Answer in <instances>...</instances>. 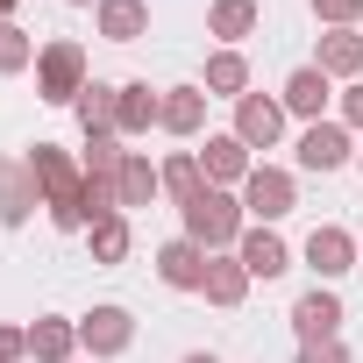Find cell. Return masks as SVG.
<instances>
[{
  "mask_svg": "<svg viewBox=\"0 0 363 363\" xmlns=\"http://www.w3.org/2000/svg\"><path fill=\"white\" fill-rule=\"evenodd\" d=\"M342 121H349V128H363V86H349V100H342Z\"/></svg>",
  "mask_w": 363,
  "mask_h": 363,
  "instance_id": "cell-31",
  "label": "cell"
},
{
  "mask_svg": "<svg viewBox=\"0 0 363 363\" xmlns=\"http://www.w3.org/2000/svg\"><path fill=\"white\" fill-rule=\"evenodd\" d=\"M320 72H363V36L356 29H335V36H320Z\"/></svg>",
  "mask_w": 363,
  "mask_h": 363,
  "instance_id": "cell-22",
  "label": "cell"
},
{
  "mask_svg": "<svg viewBox=\"0 0 363 363\" xmlns=\"http://www.w3.org/2000/svg\"><path fill=\"white\" fill-rule=\"evenodd\" d=\"M86 86H93V79H86V50H79L72 36H57V43H50V50L36 57V93L65 107V100H79Z\"/></svg>",
  "mask_w": 363,
  "mask_h": 363,
  "instance_id": "cell-2",
  "label": "cell"
},
{
  "mask_svg": "<svg viewBox=\"0 0 363 363\" xmlns=\"http://www.w3.org/2000/svg\"><path fill=\"white\" fill-rule=\"evenodd\" d=\"M306 264H313L320 278H342V271L356 264V242H349V228H313V235H306Z\"/></svg>",
  "mask_w": 363,
  "mask_h": 363,
  "instance_id": "cell-12",
  "label": "cell"
},
{
  "mask_svg": "<svg viewBox=\"0 0 363 363\" xmlns=\"http://www.w3.org/2000/svg\"><path fill=\"white\" fill-rule=\"evenodd\" d=\"M285 107L306 114V121H320V107H328V72H320V65L292 72V79H285Z\"/></svg>",
  "mask_w": 363,
  "mask_h": 363,
  "instance_id": "cell-16",
  "label": "cell"
},
{
  "mask_svg": "<svg viewBox=\"0 0 363 363\" xmlns=\"http://www.w3.org/2000/svg\"><path fill=\"white\" fill-rule=\"evenodd\" d=\"M235 250H242V271H250V278H278V271L292 264V257H285V242H278L271 228H242V242H235Z\"/></svg>",
  "mask_w": 363,
  "mask_h": 363,
  "instance_id": "cell-14",
  "label": "cell"
},
{
  "mask_svg": "<svg viewBox=\"0 0 363 363\" xmlns=\"http://www.w3.org/2000/svg\"><path fill=\"white\" fill-rule=\"evenodd\" d=\"M186 235L200 242V250H221V242H242V207L228 200V193H200V200H186Z\"/></svg>",
  "mask_w": 363,
  "mask_h": 363,
  "instance_id": "cell-3",
  "label": "cell"
},
{
  "mask_svg": "<svg viewBox=\"0 0 363 363\" xmlns=\"http://www.w3.org/2000/svg\"><path fill=\"white\" fill-rule=\"evenodd\" d=\"M29 171H36V186H43V207H50V221H57L65 235L93 228V214H86V178L72 171V157H65L57 143H36V150H29Z\"/></svg>",
  "mask_w": 363,
  "mask_h": 363,
  "instance_id": "cell-1",
  "label": "cell"
},
{
  "mask_svg": "<svg viewBox=\"0 0 363 363\" xmlns=\"http://www.w3.org/2000/svg\"><path fill=\"white\" fill-rule=\"evenodd\" d=\"M15 356H29V335L22 328H0V363H15Z\"/></svg>",
  "mask_w": 363,
  "mask_h": 363,
  "instance_id": "cell-30",
  "label": "cell"
},
{
  "mask_svg": "<svg viewBox=\"0 0 363 363\" xmlns=\"http://www.w3.org/2000/svg\"><path fill=\"white\" fill-rule=\"evenodd\" d=\"M79 342H86L93 356H121V349L135 342V320H128V306H93V313L79 320Z\"/></svg>",
  "mask_w": 363,
  "mask_h": 363,
  "instance_id": "cell-6",
  "label": "cell"
},
{
  "mask_svg": "<svg viewBox=\"0 0 363 363\" xmlns=\"http://www.w3.org/2000/svg\"><path fill=\"white\" fill-rule=\"evenodd\" d=\"M164 193H171L178 207L200 200V193H207V186H200V157H171V164H164Z\"/></svg>",
  "mask_w": 363,
  "mask_h": 363,
  "instance_id": "cell-24",
  "label": "cell"
},
{
  "mask_svg": "<svg viewBox=\"0 0 363 363\" xmlns=\"http://www.w3.org/2000/svg\"><path fill=\"white\" fill-rule=\"evenodd\" d=\"M299 363H349V349H342V342H306Z\"/></svg>",
  "mask_w": 363,
  "mask_h": 363,
  "instance_id": "cell-29",
  "label": "cell"
},
{
  "mask_svg": "<svg viewBox=\"0 0 363 363\" xmlns=\"http://www.w3.org/2000/svg\"><path fill=\"white\" fill-rule=\"evenodd\" d=\"M121 257H128V221L121 214L93 221V264H121Z\"/></svg>",
  "mask_w": 363,
  "mask_h": 363,
  "instance_id": "cell-25",
  "label": "cell"
},
{
  "mask_svg": "<svg viewBox=\"0 0 363 363\" xmlns=\"http://www.w3.org/2000/svg\"><path fill=\"white\" fill-rule=\"evenodd\" d=\"M342 157H349V128H342V121H313V128L299 135V164H306V171H335Z\"/></svg>",
  "mask_w": 363,
  "mask_h": 363,
  "instance_id": "cell-9",
  "label": "cell"
},
{
  "mask_svg": "<svg viewBox=\"0 0 363 363\" xmlns=\"http://www.w3.org/2000/svg\"><path fill=\"white\" fill-rule=\"evenodd\" d=\"M356 164H363V157H356Z\"/></svg>",
  "mask_w": 363,
  "mask_h": 363,
  "instance_id": "cell-35",
  "label": "cell"
},
{
  "mask_svg": "<svg viewBox=\"0 0 363 363\" xmlns=\"http://www.w3.org/2000/svg\"><path fill=\"white\" fill-rule=\"evenodd\" d=\"M79 121H86V135H121V86H86L79 93Z\"/></svg>",
  "mask_w": 363,
  "mask_h": 363,
  "instance_id": "cell-11",
  "label": "cell"
},
{
  "mask_svg": "<svg viewBox=\"0 0 363 363\" xmlns=\"http://www.w3.org/2000/svg\"><path fill=\"white\" fill-rule=\"evenodd\" d=\"M36 207H43V186H36L29 157H0V221H8V228H22Z\"/></svg>",
  "mask_w": 363,
  "mask_h": 363,
  "instance_id": "cell-4",
  "label": "cell"
},
{
  "mask_svg": "<svg viewBox=\"0 0 363 363\" xmlns=\"http://www.w3.org/2000/svg\"><path fill=\"white\" fill-rule=\"evenodd\" d=\"M72 8H86V0H72Z\"/></svg>",
  "mask_w": 363,
  "mask_h": 363,
  "instance_id": "cell-34",
  "label": "cell"
},
{
  "mask_svg": "<svg viewBox=\"0 0 363 363\" xmlns=\"http://www.w3.org/2000/svg\"><path fill=\"white\" fill-rule=\"evenodd\" d=\"M242 292H250L242 257H207V299L214 306H242Z\"/></svg>",
  "mask_w": 363,
  "mask_h": 363,
  "instance_id": "cell-17",
  "label": "cell"
},
{
  "mask_svg": "<svg viewBox=\"0 0 363 363\" xmlns=\"http://www.w3.org/2000/svg\"><path fill=\"white\" fill-rule=\"evenodd\" d=\"M72 342H79V328H65V320H36L29 328V356L36 363H72Z\"/></svg>",
  "mask_w": 363,
  "mask_h": 363,
  "instance_id": "cell-19",
  "label": "cell"
},
{
  "mask_svg": "<svg viewBox=\"0 0 363 363\" xmlns=\"http://www.w3.org/2000/svg\"><path fill=\"white\" fill-rule=\"evenodd\" d=\"M292 328H299V342H335V328H342V299H335V292H306V299L292 306Z\"/></svg>",
  "mask_w": 363,
  "mask_h": 363,
  "instance_id": "cell-10",
  "label": "cell"
},
{
  "mask_svg": "<svg viewBox=\"0 0 363 363\" xmlns=\"http://www.w3.org/2000/svg\"><path fill=\"white\" fill-rule=\"evenodd\" d=\"M278 128H285V107H278V100H257V93L235 100V135H242L250 150H271Z\"/></svg>",
  "mask_w": 363,
  "mask_h": 363,
  "instance_id": "cell-8",
  "label": "cell"
},
{
  "mask_svg": "<svg viewBox=\"0 0 363 363\" xmlns=\"http://www.w3.org/2000/svg\"><path fill=\"white\" fill-rule=\"evenodd\" d=\"M207 29H214V36H250V29H257V0H214Z\"/></svg>",
  "mask_w": 363,
  "mask_h": 363,
  "instance_id": "cell-23",
  "label": "cell"
},
{
  "mask_svg": "<svg viewBox=\"0 0 363 363\" xmlns=\"http://www.w3.org/2000/svg\"><path fill=\"white\" fill-rule=\"evenodd\" d=\"M186 363H221V356H207V349H200V356H186Z\"/></svg>",
  "mask_w": 363,
  "mask_h": 363,
  "instance_id": "cell-32",
  "label": "cell"
},
{
  "mask_svg": "<svg viewBox=\"0 0 363 363\" xmlns=\"http://www.w3.org/2000/svg\"><path fill=\"white\" fill-rule=\"evenodd\" d=\"M242 207H250L257 221H278V214H292V178H285V171H271V164H257V171L242 178Z\"/></svg>",
  "mask_w": 363,
  "mask_h": 363,
  "instance_id": "cell-7",
  "label": "cell"
},
{
  "mask_svg": "<svg viewBox=\"0 0 363 363\" xmlns=\"http://www.w3.org/2000/svg\"><path fill=\"white\" fill-rule=\"evenodd\" d=\"M29 57H36V43H29L22 29H8V22H0V72H22Z\"/></svg>",
  "mask_w": 363,
  "mask_h": 363,
  "instance_id": "cell-27",
  "label": "cell"
},
{
  "mask_svg": "<svg viewBox=\"0 0 363 363\" xmlns=\"http://www.w3.org/2000/svg\"><path fill=\"white\" fill-rule=\"evenodd\" d=\"M150 29V8H143V0H100V36L107 43H135Z\"/></svg>",
  "mask_w": 363,
  "mask_h": 363,
  "instance_id": "cell-15",
  "label": "cell"
},
{
  "mask_svg": "<svg viewBox=\"0 0 363 363\" xmlns=\"http://www.w3.org/2000/svg\"><path fill=\"white\" fill-rule=\"evenodd\" d=\"M157 186H164V171H150V157L121 150V207H150Z\"/></svg>",
  "mask_w": 363,
  "mask_h": 363,
  "instance_id": "cell-18",
  "label": "cell"
},
{
  "mask_svg": "<svg viewBox=\"0 0 363 363\" xmlns=\"http://www.w3.org/2000/svg\"><path fill=\"white\" fill-rule=\"evenodd\" d=\"M200 171H207V178H221V186H228V178H250V143H242V135H207Z\"/></svg>",
  "mask_w": 363,
  "mask_h": 363,
  "instance_id": "cell-13",
  "label": "cell"
},
{
  "mask_svg": "<svg viewBox=\"0 0 363 363\" xmlns=\"http://www.w3.org/2000/svg\"><path fill=\"white\" fill-rule=\"evenodd\" d=\"M8 8H15V0H0V15H8Z\"/></svg>",
  "mask_w": 363,
  "mask_h": 363,
  "instance_id": "cell-33",
  "label": "cell"
},
{
  "mask_svg": "<svg viewBox=\"0 0 363 363\" xmlns=\"http://www.w3.org/2000/svg\"><path fill=\"white\" fill-rule=\"evenodd\" d=\"M313 15H320V22H335V29H349V22L363 15V0H313Z\"/></svg>",
  "mask_w": 363,
  "mask_h": 363,
  "instance_id": "cell-28",
  "label": "cell"
},
{
  "mask_svg": "<svg viewBox=\"0 0 363 363\" xmlns=\"http://www.w3.org/2000/svg\"><path fill=\"white\" fill-rule=\"evenodd\" d=\"M207 86H214V93H242V86H250V65H242L235 50H214V57H207Z\"/></svg>",
  "mask_w": 363,
  "mask_h": 363,
  "instance_id": "cell-26",
  "label": "cell"
},
{
  "mask_svg": "<svg viewBox=\"0 0 363 363\" xmlns=\"http://www.w3.org/2000/svg\"><path fill=\"white\" fill-rule=\"evenodd\" d=\"M150 121H164V100L150 86H121V135H143Z\"/></svg>",
  "mask_w": 363,
  "mask_h": 363,
  "instance_id": "cell-21",
  "label": "cell"
},
{
  "mask_svg": "<svg viewBox=\"0 0 363 363\" xmlns=\"http://www.w3.org/2000/svg\"><path fill=\"white\" fill-rule=\"evenodd\" d=\"M157 278H164V285H178V292H207V250H200L193 235L164 242V250H157Z\"/></svg>",
  "mask_w": 363,
  "mask_h": 363,
  "instance_id": "cell-5",
  "label": "cell"
},
{
  "mask_svg": "<svg viewBox=\"0 0 363 363\" xmlns=\"http://www.w3.org/2000/svg\"><path fill=\"white\" fill-rule=\"evenodd\" d=\"M200 121H207V93H193V86L164 93V128H171V135H193Z\"/></svg>",
  "mask_w": 363,
  "mask_h": 363,
  "instance_id": "cell-20",
  "label": "cell"
}]
</instances>
